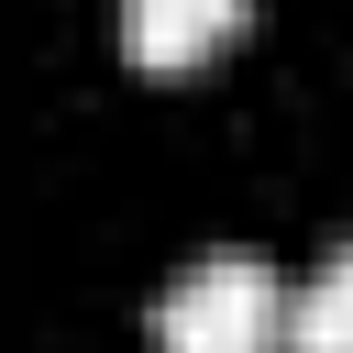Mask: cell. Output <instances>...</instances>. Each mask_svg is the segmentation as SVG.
<instances>
[{"instance_id": "cell-1", "label": "cell", "mask_w": 353, "mask_h": 353, "mask_svg": "<svg viewBox=\"0 0 353 353\" xmlns=\"http://www.w3.org/2000/svg\"><path fill=\"white\" fill-rule=\"evenodd\" d=\"M154 353H287V298L265 254H199L154 298Z\"/></svg>"}, {"instance_id": "cell-2", "label": "cell", "mask_w": 353, "mask_h": 353, "mask_svg": "<svg viewBox=\"0 0 353 353\" xmlns=\"http://www.w3.org/2000/svg\"><path fill=\"white\" fill-rule=\"evenodd\" d=\"M243 22H254V0H121V55L143 77H188L221 44H243Z\"/></svg>"}, {"instance_id": "cell-3", "label": "cell", "mask_w": 353, "mask_h": 353, "mask_svg": "<svg viewBox=\"0 0 353 353\" xmlns=\"http://www.w3.org/2000/svg\"><path fill=\"white\" fill-rule=\"evenodd\" d=\"M287 353H353V243H331L320 276L287 298Z\"/></svg>"}]
</instances>
